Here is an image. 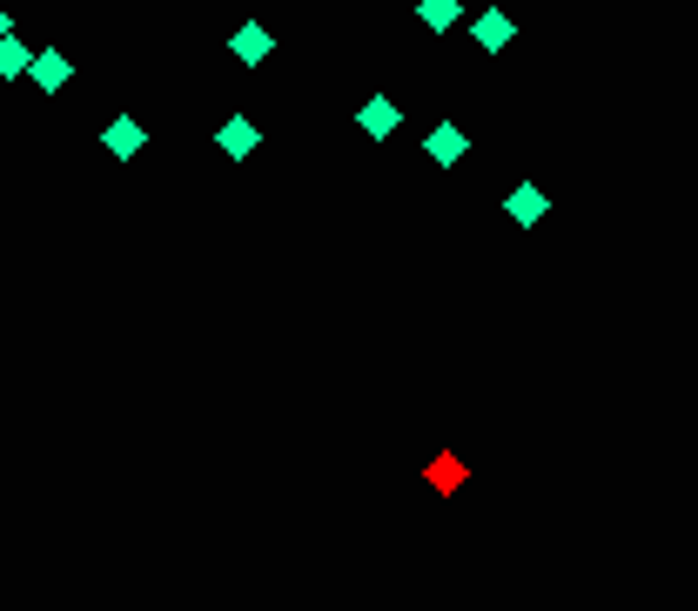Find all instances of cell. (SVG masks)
Masks as SVG:
<instances>
[{"label": "cell", "instance_id": "1", "mask_svg": "<svg viewBox=\"0 0 698 611\" xmlns=\"http://www.w3.org/2000/svg\"><path fill=\"white\" fill-rule=\"evenodd\" d=\"M28 81L41 87V95H61V87L74 81V61H67L61 48H34V61H28Z\"/></svg>", "mask_w": 698, "mask_h": 611}, {"label": "cell", "instance_id": "2", "mask_svg": "<svg viewBox=\"0 0 698 611\" xmlns=\"http://www.w3.org/2000/svg\"><path fill=\"white\" fill-rule=\"evenodd\" d=\"M423 155H430V161H436V168H457V161H464V155H470V135H464V128H457V122H436V128H430V135H423Z\"/></svg>", "mask_w": 698, "mask_h": 611}, {"label": "cell", "instance_id": "3", "mask_svg": "<svg viewBox=\"0 0 698 611\" xmlns=\"http://www.w3.org/2000/svg\"><path fill=\"white\" fill-rule=\"evenodd\" d=\"M504 215H510V222H517V229H538V222H544V215H551V196H544V189H538V182H517V189H510V196H504Z\"/></svg>", "mask_w": 698, "mask_h": 611}, {"label": "cell", "instance_id": "4", "mask_svg": "<svg viewBox=\"0 0 698 611\" xmlns=\"http://www.w3.org/2000/svg\"><path fill=\"white\" fill-rule=\"evenodd\" d=\"M470 41H477V48H484V54H504V48H510V41H517V21H510V14H504V8H484V14H477V21H470Z\"/></svg>", "mask_w": 698, "mask_h": 611}, {"label": "cell", "instance_id": "5", "mask_svg": "<svg viewBox=\"0 0 698 611\" xmlns=\"http://www.w3.org/2000/svg\"><path fill=\"white\" fill-rule=\"evenodd\" d=\"M102 148H108V155H115V161H135V155H141V148H148V128H141V122H135V115H115V122H108V128H102Z\"/></svg>", "mask_w": 698, "mask_h": 611}, {"label": "cell", "instance_id": "6", "mask_svg": "<svg viewBox=\"0 0 698 611\" xmlns=\"http://www.w3.org/2000/svg\"><path fill=\"white\" fill-rule=\"evenodd\" d=\"M215 148H222V155H229V161H248V155H255V148H262V128H255V122H248V115H229V122H222V128H215Z\"/></svg>", "mask_w": 698, "mask_h": 611}, {"label": "cell", "instance_id": "7", "mask_svg": "<svg viewBox=\"0 0 698 611\" xmlns=\"http://www.w3.org/2000/svg\"><path fill=\"white\" fill-rule=\"evenodd\" d=\"M229 54H235L242 67H262V61L276 54V34L262 28V21H248V28H235V34H229Z\"/></svg>", "mask_w": 698, "mask_h": 611}, {"label": "cell", "instance_id": "8", "mask_svg": "<svg viewBox=\"0 0 698 611\" xmlns=\"http://www.w3.org/2000/svg\"><path fill=\"white\" fill-rule=\"evenodd\" d=\"M396 122H403V115H396V102H390V95H370V102L357 108V128H363L370 141H390V135H396Z\"/></svg>", "mask_w": 698, "mask_h": 611}, {"label": "cell", "instance_id": "9", "mask_svg": "<svg viewBox=\"0 0 698 611\" xmlns=\"http://www.w3.org/2000/svg\"><path fill=\"white\" fill-rule=\"evenodd\" d=\"M457 14H464L457 0H416V21H423L430 34H451V28H457Z\"/></svg>", "mask_w": 698, "mask_h": 611}, {"label": "cell", "instance_id": "10", "mask_svg": "<svg viewBox=\"0 0 698 611\" xmlns=\"http://www.w3.org/2000/svg\"><path fill=\"white\" fill-rule=\"evenodd\" d=\"M28 61H34V48H21L14 34L0 41V81H21V74H28Z\"/></svg>", "mask_w": 698, "mask_h": 611}, {"label": "cell", "instance_id": "11", "mask_svg": "<svg viewBox=\"0 0 698 611\" xmlns=\"http://www.w3.org/2000/svg\"><path fill=\"white\" fill-rule=\"evenodd\" d=\"M8 34H14V14H8V8H0V41H8Z\"/></svg>", "mask_w": 698, "mask_h": 611}]
</instances>
